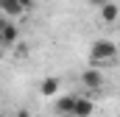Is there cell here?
I'll return each instance as SVG.
<instances>
[{
  "label": "cell",
  "mask_w": 120,
  "mask_h": 117,
  "mask_svg": "<svg viewBox=\"0 0 120 117\" xmlns=\"http://www.w3.org/2000/svg\"><path fill=\"white\" fill-rule=\"evenodd\" d=\"M87 3H90V6H98V8H103V6H106L109 0H87Z\"/></svg>",
  "instance_id": "9c48e42d"
},
{
  "label": "cell",
  "mask_w": 120,
  "mask_h": 117,
  "mask_svg": "<svg viewBox=\"0 0 120 117\" xmlns=\"http://www.w3.org/2000/svg\"><path fill=\"white\" fill-rule=\"evenodd\" d=\"M14 117H31V112H28V109H20V112H17Z\"/></svg>",
  "instance_id": "30bf717a"
},
{
  "label": "cell",
  "mask_w": 120,
  "mask_h": 117,
  "mask_svg": "<svg viewBox=\"0 0 120 117\" xmlns=\"http://www.w3.org/2000/svg\"><path fill=\"white\" fill-rule=\"evenodd\" d=\"M120 50L115 42H109V39H98V42H92L90 48V64H117L120 61Z\"/></svg>",
  "instance_id": "6da1fadb"
},
{
  "label": "cell",
  "mask_w": 120,
  "mask_h": 117,
  "mask_svg": "<svg viewBox=\"0 0 120 117\" xmlns=\"http://www.w3.org/2000/svg\"><path fill=\"white\" fill-rule=\"evenodd\" d=\"M81 84H84L87 89H98L101 84H103V75H101L95 67H90V70H84V73H81Z\"/></svg>",
  "instance_id": "277c9868"
},
{
  "label": "cell",
  "mask_w": 120,
  "mask_h": 117,
  "mask_svg": "<svg viewBox=\"0 0 120 117\" xmlns=\"http://www.w3.org/2000/svg\"><path fill=\"white\" fill-rule=\"evenodd\" d=\"M75 103H78V95H61V98H56L53 109L61 117H75Z\"/></svg>",
  "instance_id": "7a4b0ae2"
},
{
  "label": "cell",
  "mask_w": 120,
  "mask_h": 117,
  "mask_svg": "<svg viewBox=\"0 0 120 117\" xmlns=\"http://www.w3.org/2000/svg\"><path fill=\"white\" fill-rule=\"evenodd\" d=\"M20 3H22V8H25V11H28L31 6H34V0H20Z\"/></svg>",
  "instance_id": "8fae6325"
},
{
  "label": "cell",
  "mask_w": 120,
  "mask_h": 117,
  "mask_svg": "<svg viewBox=\"0 0 120 117\" xmlns=\"http://www.w3.org/2000/svg\"><path fill=\"white\" fill-rule=\"evenodd\" d=\"M59 87H61V81H59V78H45V81L39 84V95H45V98H53V95L59 92Z\"/></svg>",
  "instance_id": "8992f818"
},
{
  "label": "cell",
  "mask_w": 120,
  "mask_h": 117,
  "mask_svg": "<svg viewBox=\"0 0 120 117\" xmlns=\"http://www.w3.org/2000/svg\"><path fill=\"white\" fill-rule=\"evenodd\" d=\"M0 8H3V14L11 20V17H20V14H25V8H22V3L20 0H0Z\"/></svg>",
  "instance_id": "5b68a950"
},
{
  "label": "cell",
  "mask_w": 120,
  "mask_h": 117,
  "mask_svg": "<svg viewBox=\"0 0 120 117\" xmlns=\"http://www.w3.org/2000/svg\"><path fill=\"white\" fill-rule=\"evenodd\" d=\"M98 11H101V20H103V22H115V20L120 17V8L115 6V3H106V6L98 8Z\"/></svg>",
  "instance_id": "ba28073f"
},
{
  "label": "cell",
  "mask_w": 120,
  "mask_h": 117,
  "mask_svg": "<svg viewBox=\"0 0 120 117\" xmlns=\"http://www.w3.org/2000/svg\"><path fill=\"white\" fill-rule=\"evenodd\" d=\"M0 39H3V45H6V48H11V45L20 39V28H17V25H14L8 17L0 22Z\"/></svg>",
  "instance_id": "3957f363"
},
{
  "label": "cell",
  "mask_w": 120,
  "mask_h": 117,
  "mask_svg": "<svg viewBox=\"0 0 120 117\" xmlns=\"http://www.w3.org/2000/svg\"><path fill=\"white\" fill-rule=\"evenodd\" d=\"M95 114V103H92L90 98H78V103H75V117H92Z\"/></svg>",
  "instance_id": "52a82bcc"
}]
</instances>
